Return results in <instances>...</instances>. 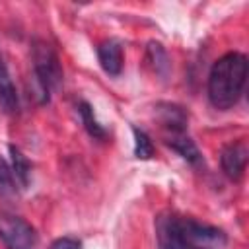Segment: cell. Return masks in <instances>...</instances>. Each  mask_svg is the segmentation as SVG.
<instances>
[{
    "instance_id": "6da1fadb",
    "label": "cell",
    "mask_w": 249,
    "mask_h": 249,
    "mask_svg": "<svg viewBox=\"0 0 249 249\" xmlns=\"http://www.w3.org/2000/svg\"><path fill=\"white\" fill-rule=\"evenodd\" d=\"M156 235L161 249H224L228 243L224 230L177 214L160 216Z\"/></svg>"
},
{
    "instance_id": "7a4b0ae2",
    "label": "cell",
    "mask_w": 249,
    "mask_h": 249,
    "mask_svg": "<svg viewBox=\"0 0 249 249\" xmlns=\"http://www.w3.org/2000/svg\"><path fill=\"white\" fill-rule=\"evenodd\" d=\"M247 58L241 53H228L220 56L208 74V99L214 109H231L247 82Z\"/></svg>"
},
{
    "instance_id": "3957f363",
    "label": "cell",
    "mask_w": 249,
    "mask_h": 249,
    "mask_svg": "<svg viewBox=\"0 0 249 249\" xmlns=\"http://www.w3.org/2000/svg\"><path fill=\"white\" fill-rule=\"evenodd\" d=\"M33 60V76L37 95H41V103L49 101L51 91H54L62 82V66L56 51L43 39H35L31 47Z\"/></svg>"
},
{
    "instance_id": "277c9868",
    "label": "cell",
    "mask_w": 249,
    "mask_h": 249,
    "mask_svg": "<svg viewBox=\"0 0 249 249\" xmlns=\"http://www.w3.org/2000/svg\"><path fill=\"white\" fill-rule=\"evenodd\" d=\"M0 239L6 249H35L39 241L35 228L10 212H0Z\"/></svg>"
},
{
    "instance_id": "5b68a950",
    "label": "cell",
    "mask_w": 249,
    "mask_h": 249,
    "mask_svg": "<svg viewBox=\"0 0 249 249\" xmlns=\"http://www.w3.org/2000/svg\"><path fill=\"white\" fill-rule=\"evenodd\" d=\"M247 158H249V150L245 142H231L224 146L220 154V163H222L224 173L231 181H239L247 167Z\"/></svg>"
},
{
    "instance_id": "8992f818",
    "label": "cell",
    "mask_w": 249,
    "mask_h": 249,
    "mask_svg": "<svg viewBox=\"0 0 249 249\" xmlns=\"http://www.w3.org/2000/svg\"><path fill=\"white\" fill-rule=\"evenodd\" d=\"M97 58L109 76H119L123 70V47L115 39H105L97 45Z\"/></svg>"
},
{
    "instance_id": "52a82bcc",
    "label": "cell",
    "mask_w": 249,
    "mask_h": 249,
    "mask_svg": "<svg viewBox=\"0 0 249 249\" xmlns=\"http://www.w3.org/2000/svg\"><path fill=\"white\" fill-rule=\"evenodd\" d=\"M156 111L160 115V123L163 124V128L169 134L185 132V128H187V113H185L183 107L173 105V103H160Z\"/></svg>"
},
{
    "instance_id": "ba28073f",
    "label": "cell",
    "mask_w": 249,
    "mask_h": 249,
    "mask_svg": "<svg viewBox=\"0 0 249 249\" xmlns=\"http://www.w3.org/2000/svg\"><path fill=\"white\" fill-rule=\"evenodd\" d=\"M0 107L6 113H18V109H19L18 91H16V86H14V82L8 74V68L2 60V54H0Z\"/></svg>"
},
{
    "instance_id": "9c48e42d",
    "label": "cell",
    "mask_w": 249,
    "mask_h": 249,
    "mask_svg": "<svg viewBox=\"0 0 249 249\" xmlns=\"http://www.w3.org/2000/svg\"><path fill=\"white\" fill-rule=\"evenodd\" d=\"M167 146H171L185 161H189V163H193V165H198L200 163V160H202V156H200V152H198V148H196V144L185 134V132H179V134H167Z\"/></svg>"
},
{
    "instance_id": "30bf717a",
    "label": "cell",
    "mask_w": 249,
    "mask_h": 249,
    "mask_svg": "<svg viewBox=\"0 0 249 249\" xmlns=\"http://www.w3.org/2000/svg\"><path fill=\"white\" fill-rule=\"evenodd\" d=\"M8 150H10V167H12V173L18 181V185L27 187L29 185V175H31V163L27 161V158L16 146H10Z\"/></svg>"
},
{
    "instance_id": "8fae6325",
    "label": "cell",
    "mask_w": 249,
    "mask_h": 249,
    "mask_svg": "<svg viewBox=\"0 0 249 249\" xmlns=\"http://www.w3.org/2000/svg\"><path fill=\"white\" fill-rule=\"evenodd\" d=\"M78 113L82 117V123L86 126V130L89 132V136H93V138H105L107 136V130L99 124V121L95 119L93 109H91V105L88 101H80L78 103Z\"/></svg>"
},
{
    "instance_id": "7c38bea8",
    "label": "cell",
    "mask_w": 249,
    "mask_h": 249,
    "mask_svg": "<svg viewBox=\"0 0 249 249\" xmlns=\"http://www.w3.org/2000/svg\"><path fill=\"white\" fill-rule=\"evenodd\" d=\"M146 58H148L150 66L156 70V74H161V76L167 74V70H169V58H167V53L163 51V47L160 43H150L148 45Z\"/></svg>"
},
{
    "instance_id": "4fadbf2b",
    "label": "cell",
    "mask_w": 249,
    "mask_h": 249,
    "mask_svg": "<svg viewBox=\"0 0 249 249\" xmlns=\"http://www.w3.org/2000/svg\"><path fill=\"white\" fill-rule=\"evenodd\" d=\"M18 191V181L6 160L0 158V196H14Z\"/></svg>"
},
{
    "instance_id": "5bb4252c",
    "label": "cell",
    "mask_w": 249,
    "mask_h": 249,
    "mask_svg": "<svg viewBox=\"0 0 249 249\" xmlns=\"http://www.w3.org/2000/svg\"><path fill=\"white\" fill-rule=\"evenodd\" d=\"M132 134H134V156L138 160H148L154 156V144L150 140V136L140 130V128H132Z\"/></svg>"
},
{
    "instance_id": "9a60e30c",
    "label": "cell",
    "mask_w": 249,
    "mask_h": 249,
    "mask_svg": "<svg viewBox=\"0 0 249 249\" xmlns=\"http://www.w3.org/2000/svg\"><path fill=\"white\" fill-rule=\"evenodd\" d=\"M51 249H82V243L76 237H58L53 241Z\"/></svg>"
}]
</instances>
